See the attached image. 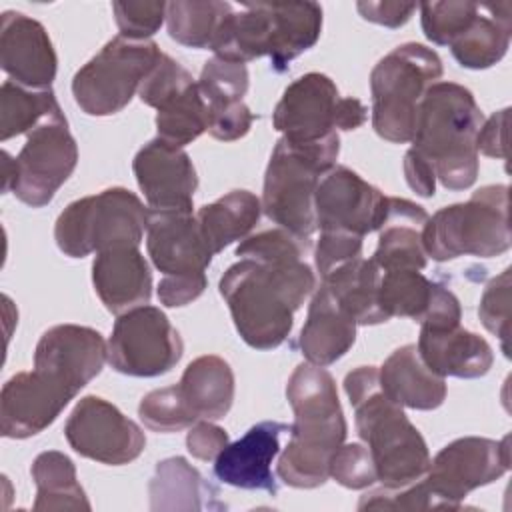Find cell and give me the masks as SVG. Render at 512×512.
Segmentation results:
<instances>
[{"label": "cell", "instance_id": "cell-1", "mask_svg": "<svg viewBox=\"0 0 512 512\" xmlns=\"http://www.w3.org/2000/svg\"><path fill=\"white\" fill-rule=\"evenodd\" d=\"M218 290L240 338L250 348L272 350L290 336L294 312L316 290V276L304 260L240 258L224 272Z\"/></svg>", "mask_w": 512, "mask_h": 512}, {"label": "cell", "instance_id": "cell-2", "mask_svg": "<svg viewBox=\"0 0 512 512\" xmlns=\"http://www.w3.org/2000/svg\"><path fill=\"white\" fill-rule=\"evenodd\" d=\"M286 398L294 424L278 456V478L292 488H318L328 480L330 460L348 432L336 382L324 366L302 362L288 378Z\"/></svg>", "mask_w": 512, "mask_h": 512}, {"label": "cell", "instance_id": "cell-3", "mask_svg": "<svg viewBox=\"0 0 512 512\" xmlns=\"http://www.w3.org/2000/svg\"><path fill=\"white\" fill-rule=\"evenodd\" d=\"M344 392L354 408L358 436L374 458L378 482L386 488H402L420 480L430 466L426 440L402 406L384 394L378 368L358 366L348 372Z\"/></svg>", "mask_w": 512, "mask_h": 512}, {"label": "cell", "instance_id": "cell-4", "mask_svg": "<svg viewBox=\"0 0 512 512\" xmlns=\"http://www.w3.org/2000/svg\"><path fill=\"white\" fill-rule=\"evenodd\" d=\"M484 114L474 94L456 82H434L418 108L412 152L448 190H466L478 178L476 136Z\"/></svg>", "mask_w": 512, "mask_h": 512}, {"label": "cell", "instance_id": "cell-5", "mask_svg": "<svg viewBox=\"0 0 512 512\" xmlns=\"http://www.w3.org/2000/svg\"><path fill=\"white\" fill-rule=\"evenodd\" d=\"M338 154V132L308 144H294L280 138L264 174L262 212L280 228L310 238L318 230L314 212L316 186L336 166Z\"/></svg>", "mask_w": 512, "mask_h": 512}, {"label": "cell", "instance_id": "cell-6", "mask_svg": "<svg viewBox=\"0 0 512 512\" xmlns=\"http://www.w3.org/2000/svg\"><path fill=\"white\" fill-rule=\"evenodd\" d=\"M442 72L440 56L418 42L400 44L380 58L370 72L374 132L392 144L410 142L420 102Z\"/></svg>", "mask_w": 512, "mask_h": 512}, {"label": "cell", "instance_id": "cell-7", "mask_svg": "<svg viewBox=\"0 0 512 512\" xmlns=\"http://www.w3.org/2000/svg\"><path fill=\"white\" fill-rule=\"evenodd\" d=\"M510 244L506 184L482 186L466 202L440 208L422 230L424 252L436 262L458 256L492 258Z\"/></svg>", "mask_w": 512, "mask_h": 512}, {"label": "cell", "instance_id": "cell-8", "mask_svg": "<svg viewBox=\"0 0 512 512\" xmlns=\"http://www.w3.org/2000/svg\"><path fill=\"white\" fill-rule=\"evenodd\" d=\"M146 220L148 210L140 198L114 186L70 202L56 218L54 240L70 258H84L114 246H140Z\"/></svg>", "mask_w": 512, "mask_h": 512}, {"label": "cell", "instance_id": "cell-9", "mask_svg": "<svg viewBox=\"0 0 512 512\" xmlns=\"http://www.w3.org/2000/svg\"><path fill=\"white\" fill-rule=\"evenodd\" d=\"M164 52L152 40L116 36L72 78V96L88 116L122 112Z\"/></svg>", "mask_w": 512, "mask_h": 512}, {"label": "cell", "instance_id": "cell-10", "mask_svg": "<svg viewBox=\"0 0 512 512\" xmlns=\"http://www.w3.org/2000/svg\"><path fill=\"white\" fill-rule=\"evenodd\" d=\"M26 136L16 158L2 152V190L32 208H42L72 176L78 164V144L64 112L46 118Z\"/></svg>", "mask_w": 512, "mask_h": 512}, {"label": "cell", "instance_id": "cell-11", "mask_svg": "<svg viewBox=\"0 0 512 512\" xmlns=\"http://www.w3.org/2000/svg\"><path fill=\"white\" fill-rule=\"evenodd\" d=\"M368 118L366 106L340 96L336 84L320 72H308L286 86L272 112V126L294 144L318 142L338 130H356Z\"/></svg>", "mask_w": 512, "mask_h": 512}, {"label": "cell", "instance_id": "cell-12", "mask_svg": "<svg viewBox=\"0 0 512 512\" xmlns=\"http://www.w3.org/2000/svg\"><path fill=\"white\" fill-rule=\"evenodd\" d=\"M184 354L180 332L158 306L120 314L108 340V364L126 376L154 378L170 372Z\"/></svg>", "mask_w": 512, "mask_h": 512}, {"label": "cell", "instance_id": "cell-13", "mask_svg": "<svg viewBox=\"0 0 512 512\" xmlns=\"http://www.w3.org/2000/svg\"><path fill=\"white\" fill-rule=\"evenodd\" d=\"M508 442V436L502 440L456 438L430 458L422 480L446 510H460V502L472 490L492 484L510 470Z\"/></svg>", "mask_w": 512, "mask_h": 512}, {"label": "cell", "instance_id": "cell-14", "mask_svg": "<svg viewBox=\"0 0 512 512\" xmlns=\"http://www.w3.org/2000/svg\"><path fill=\"white\" fill-rule=\"evenodd\" d=\"M64 436L76 454L108 466L130 464L146 446L142 428L94 394L78 400L64 424Z\"/></svg>", "mask_w": 512, "mask_h": 512}, {"label": "cell", "instance_id": "cell-15", "mask_svg": "<svg viewBox=\"0 0 512 512\" xmlns=\"http://www.w3.org/2000/svg\"><path fill=\"white\" fill-rule=\"evenodd\" d=\"M80 390L44 368L18 372L0 392V432L24 440L44 432Z\"/></svg>", "mask_w": 512, "mask_h": 512}, {"label": "cell", "instance_id": "cell-16", "mask_svg": "<svg viewBox=\"0 0 512 512\" xmlns=\"http://www.w3.org/2000/svg\"><path fill=\"white\" fill-rule=\"evenodd\" d=\"M386 200L376 186L346 166H332L318 182L314 194L316 228L340 230L358 236L378 232Z\"/></svg>", "mask_w": 512, "mask_h": 512}, {"label": "cell", "instance_id": "cell-17", "mask_svg": "<svg viewBox=\"0 0 512 512\" xmlns=\"http://www.w3.org/2000/svg\"><path fill=\"white\" fill-rule=\"evenodd\" d=\"M132 170L150 210L192 212L198 176L182 148L154 138L136 152Z\"/></svg>", "mask_w": 512, "mask_h": 512}, {"label": "cell", "instance_id": "cell-18", "mask_svg": "<svg viewBox=\"0 0 512 512\" xmlns=\"http://www.w3.org/2000/svg\"><path fill=\"white\" fill-rule=\"evenodd\" d=\"M146 250L162 276H200L214 256L196 216L178 210H148Z\"/></svg>", "mask_w": 512, "mask_h": 512}, {"label": "cell", "instance_id": "cell-19", "mask_svg": "<svg viewBox=\"0 0 512 512\" xmlns=\"http://www.w3.org/2000/svg\"><path fill=\"white\" fill-rule=\"evenodd\" d=\"M0 66L16 84L34 90L52 88L58 58L46 28L22 12H4L0 20Z\"/></svg>", "mask_w": 512, "mask_h": 512}, {"label": "cell", "instance_id": "cell-20", "mask_svg": "<svg viewBox=\"0 0 512 512\" xmlns=\"http://www.w3.org/2000/svg\"><path fill=\"white\" fill-rule=\"evenodd\" d=\"M290 432V424L264 420L254 424L242 438L228 446L214 460V476L234 488L278 492L272 462L280 452V436Z\"/></svg>", "mask_w": 512, "mask_h": 512}, {"label": "cell", "instance_id": "cell-21", "mask_svg": "<svg viewBox=\"0 0 512 512\" xmlns=\"http://www.w3.org/2000/svg\"><path fill=\"white\" fill-rule=\"evenodd\" d=\"M108 360V344L90 326L58 324L48 328L34 350V366L50 370L82 390Z\"/></svg>", "mask_w": 512, "mask_h": 512}, {"label": "cell", "instance_id": "cell-22", "mask_svg": "<svg viewBox=\"0 0 512 512\" xmlns=\"http://www.w3.org/2000/svg\"><path fill=\"white\" fill-rule=\"evenodd\" d=\"M92 284L108 312L120 316L152 298V272L138 246H114L96 254Z\"/></svg>", "mask_w": 512, "mask_h": 512}, {"label": "cell", "instance_id": "cell-23", "mask_svg": "<svg viewBox=\"0 0 512 512\" xmlns=\"http://www.w3.org/2000/svg\"><path fill=\"white\" fill-rule=\"evenodd\" d=\"M416 348L422 362L442 378H480L494 364L492 346L460 324L420 326Z\"/></svg>", "mask_w": 512, "mask_h": 512}, {"label": "cell", "instance_id": "cell-24", "mask_svg": "<svg viewBox=\"0 0 512 512\" xmlns=\"http://www.w3.org/2000/svg\"><path fill=\"white\" fill-rule=\"evenodd\" d=\"M428 212L406 200L388 196L384 220L378 228V244L372 262L382 270H424L428 256L422 246V230Z\"/></svg>", "mask_w": 512, "mask_h": 512}, {"label": "cell", "instance_id": "cell-25", "mask_svg": "<svg viewBox=\"0 0 512 512\" xmlns=\"http://www.w3.org/2000/svg\"><path fill=\"white\" fill-rule=\"evenodd\" d=\"M354 318L336 302L332 292L320 282L316 286L306 322L298 336V346L306 362L330 366L340 360L356 340Z\"/></svg>", "mask_w": 512, "mask_h": 512}, {"label": "cell", "instance_id": "cell-26", "mask_svg": "<svg viewBox=\"0 0 512 512\" xmlns=\"http://www.w3.org/2000/svg\"><path fill=\"white\" fill-rule=\"evenodd\" d=\"M384 394L402 408L434 410L446 400V380L420 358L416 344L396 348L378 368Z\"/></svg>", "mask_w": 512, "mask_h": 512}, {"label": "cell", "instance_id": "cell-27", "mask_svg": "<svg viewBox=\"0 0 512 512\" xmlns=\"http://www.w3.org/2000/svg\"><path fill=\"white\" fill-rule=\"evenodd\" d=\"M512 4H478L468 26L448 44L452 56L462 68L486 70L498 64L510 46Z\"/></svg>", "mask_w": 512, "mask_h": 512}, {"label": "cell", "instance_id": "cell-28", "mask_svg": "<svg viewBox=\"0 0 512 512\" xmlns=\"http://www.w3.org/2000/svg\"><path fill=\"white\" fill-rule=\"evenodd\" d=\"M272 44V4H240L232 8L212 42L214 56L230 62L246 64L250 60L270 56Z\"/></svg>", "mask_w": 512, "mask_h": 512}, {"label": "cell", "instance_id": "cell-29", "mask_svg": "<svg viewBox=\"0 0 512 512\" xmlns=\"http://www.w3.org/2000/svg\"><path fill=\"white\" fill-rule=\"evenodd\" d=\"M152 510H212L224 508L212 484L182 456H172L156 464L148 484Z\"/></svg>", "mask_w": 512, "mask_h": 512}, {"label": "cell", "instance_id": "cell-30", "mask_svg": "<svg viewBox=\"0 0 512 512\" xmlns=\"http://www.w3.org/2000/svg\"><path fill=\"white\" fill-rule=\"evenodd\" d=\"M178 386L198 420H222L232 408L234 372L216 354H204L192 360L184 368Z\"/></svg>", "mask_w": 512, "mask_h": 512}, {"label": "cell", "instance_id": "cell-31", "mask_svg": "<svg viewBox=\"0 0 512 512\" xmlns=\"http://www.w3.org/2000/svg\"><path fill=\"white\" fill-rule=\"evenodd\" d=\"M382 270L368 258H354L320 282L332 292L336 302L354 318L360 326H374L388 322V316L380 308L378 288Z\"/></svg>", "mask_w": 512, "mask_h": 512}, {"label": "cell", "instance_id": "cell-32", "mask_svg": "<svg viewBox=\"0 0 512 512\" xmlns=\"http://www.w3.org/2000/svg\"><path fill=\"white\" fill-rule=\"evenodd\" d=\"M262 202L250 190H232L196 212V220L212 254L236 240H244L258 224Z\"/></svg>", "mask_w": 512, "mask_h": 512}, {"label": "cell", "instance_id": "cell-33", "mask_svg": "<svg viewBox=\"0 0 512 512\" xmlns=\"http://www.w3.org/2000/svg\"><path fill=\"white\" fill-rule=\"evenodd\" d=\"M322 32V6L316 2L272 4V44L270 62L276 72L302 52L310 50Z\"/></svg>", "mask_w": 512, "mask_h": 512}, {"label": "cell", "instance_id": "cell-34", "mask_svg": "<svg viewBox=\"0 0 512 512\" xmlns=\"http://www.w3.org/2000/svg\"><path fill=\"white\" fill-rule=\"evenodd\" d=\"M156 130L162 142L184 148L208 130V108L194 78L182 82L156 104Z\"/></svg>", "mask_w": 512, "mask_h": 512}, {"label": "cell", "instance_id": "cell-35", "mask_svg": "<svg viewBox=\"0 0 512 512\" xmlns=\"http://www.w3.org/2000/svg\"><path fill=\"white\" fill-rule=\"evenodd\" d=\"M30 474L36 484L34 510H90L86 492L76 478V466L66 454L58 450L38 454Z\"/></svg>", "mask_w": 512, "mask_h": 512}, {"label": "cell", "instance_id": "cell-36", "mask_svg": "<svg viewBox=\"0 0 512 512\" xmlns=\"http://www.w3.org/2000/svg\"><path fill=\"white\" fill-rule=\"evenodd\" d=\"M234 6L220 0H176L166 4L168 36L182 46L212 48L224 16Z\"/></svg>", "mask_w": 512, "mask_h": 512}, {"label": "cell", "instance_id": "cell-37", "mask_svg": "<svg viewBox=\"0 0 512 512\" xmlns=\"http://www.w3.org/2000/svg\"><path fill=\"white\" fill-rule=\"evenodd\" d=\"M62 112L54 90H34L12 80L0 88V140L28 134L46 118Z\"/></svg>", "mask_w": 512, "mask_h": 512}, {"label": "cell", "instance_id": "cell-38", "mask_svg": "<svg viewBox=\"0 0 512 512\" xmlns=\"http://www.w3.org/2000/svg\"><path fill=\"white\" fill-rule=\"evenodd\" d=\"M434 284L420 270H388L380 276L378 302L388 320L392 316L422 322L428 312Z\"/></svg>", "mask_w": 512, "mask_h": 512}, {"label": "cell", "instance_id": "cell-39", "mask_svg": "<svg viewBox=\"0 0 512 512\" xmlns=\"http://www.w3.org/2000/svg\"><path fill=\"white\" fill-rule=\"evenodd\" d=\"M138 416L146 428L162 434L180 432L198 422L178 384L148 392L138 404Z\"/></svg>", "mask_w": 512, "mask_h": 512}, {"label": "cell", "instance_id": "cell-40", "mask_svg": "<svg viewBox=\"0 0 512 512\" xmlns=\"http://www.w3.org/2000/svg\"><path fill=\"white\" fill-rule=\"evenodd\" d=\"M250 76L246 64L222 60L218 56L206 60L202 66L198 88L206 102V108H220L242 102L248 92Z\"/></svg>", "mask_w": 512, "mask_h": 512}, {"label": "cell", "instance_id": "cell-41", "mask_svg": "<svg viewBox=\"0 0 512 512\" xmlns=\"http://www.w3.org/2000/svg\"><path fill=\"white\" fill-rule=\"evenodd\" d=\"M420 24L424 36L436 46H448L474 18L478 2L446 0V2H422Z\"/></svg>", "mask_w": 512, "mask_h": 512}, {"label": "cell", "instance_id": "cell-42", "mask_svg": "<svg viewBox=\"0 0 512 512\" xmlns=\"http://www.w3.org/2000/svg\"><path fill=\"white\" fill-rule=\"evenodd\" d=\"M308 250L310 238L296 236L284 228H272L244 238L236 246V256L258 262H296L304 260Z\"/></svg>", "mask_w": 512, "mask_h": 512}, {"label": "cell", "instance_id": "cell-43", "mask_svg": "<svg viewBox=\"0 0 512 512\" xmlns=\"http://www.w3.org/2000/svg\"><path fill=\"white\" fill-rule=\"evenodd\" d=\"M358 510H446V506L430 492L424 480H416L402 488L380 486L360 496Z\"/></svg>", "mask_w": 512, "mask_h": 512}, {"label": "cell", "instance_id": "cell-44", "mask_svg": "<svg viewBox=\"0 0 512 512\" xmlns=\"http://www.w3.org/2000/svg\"><path fill=\"white\" fill-rule=\"evenodd\" d=\"M330 476L344 488L364 490L378 482L374 458L366 444H342L330 460Z\"/></svg>", "mask_w": 512, "mask_h": 512}, {"label": "cell", "instance_id": "cell-45", "mask_svg": "<svg viewBox=\"0 0 512 512\" xmlns=\"http://www.w3.org/2000/svg\"><path fill=\"white\" fill-rule=\"evenodd\" d=\"M478 316L484 328L502 340V348L506 354L510 328V268H504L496 278L486 284L480 298Z\"/></svg>", "mask_w": 512, "mask_h": 512}, {"label": "cell", "instance_id": "cell-46", "mask_svg": "<svg viewBox=\"0 0 512 512\" xmlns=\"http://www.w3.org/2000/svg\"><path fill=\"white\" fill-rule=\"evenodd\" d=\"M168 2H112V12L120 36L130 40H148L166 18Z\"/></svg>", "mask_w": 512, "mask_h": 512}, {"label": "cell", "instance_id": "cell-47", "mask_svg": "<svg viewBox=\"0 0 512 512\" xmlns=\"http://www.w3.org/2000/svg\"><path fill=\"white\" fill-rule=\"evenodd\" d=\"M362 238L358 234L340 232V230H324L316 244L314 266L320 274V280L330 272L340 268L342 264L362 256Z\"/></svg>", "mask_w": 512, "mask_h": 512}, {"label": "cell", "instance_id": "cell-48", "mask_svg": "<svg viewBox=\"0 0 512 512\" xmlns=\"http://www.w3.org/2000/svg\"><path fill=\"white\" fill-rule=\"evenodd\" d=\"M254 118L256 116L250 112L244 100L220 108H208V132L216 140L234 142L250 132Z\"/></svg>", "mask_w": 512, "mask_h": 512}, {"label": "cell", "instance_id": "cell-49", "mask_svg": "<svg viewBox=\"0 0 512 512\" xmlns=\"http://www.w3.org/2000/svg\"><path fill=\"white\" fill-rule=\"evenodd\" d=\"M228 446V434L212 420H198L186 434V448L198 460H216V456Z\"/></svg>", "mask_w": 512, "mask_h": 512}, {"label": "cell", "instance_id": "cell-50", "mask_svg": "<svg viewBox=\"0 0 512 512\" xmlns=\"http://www.w3.org/2000/svg\"><path fill=\"white\" fill-rule=\"evenodd\" d=\"M208 286L206 274L200 276H162L156 294L160 304L168 308H180L194 302Z\"/></svg>", "mask_w": 512, "mask_h": 512}, {"label": "cell", "instance_id": "cell-51", "mask_svg": "<svg viewBox=\"0 0 512 512\" xmlns=\"http://www.w3.org/2000/svg\"><path fill=\"white\" fill-rule=\"evenodd\" d=\"M508 108L494 112L482 122L476 136V150L488 158H506V136H508Z\"/></svg>", "mask_w": 512, "mask_h": 512}, {"label": "cell", "instance_id": "cell-52", "mask_svg": "<svg viewBox=\"0 0 512 512\" xmlns=\"http://www.w3.org/2000/svg\"><path fill=\"white\" fill-rule=\"evenodd\" d=\"M416 4H404V2H358L356 10L360 16L368 22L386 26V28H400L404 26L412 14L416 12Z\"/></svg>", "mask_w": 512, "mask_h": 512}, {"label": "cell", "instance_id": "cell-53", "mask_svg": "<svg viewBox=\"0 0 512 512\" xmlns=\"http://www.w3.org/2000/svg\"><path fill=\"white\" fill-rule=\"evenodd\" d=\"M404 176L408 186L422 198H430L436 192V176L434 170L412 150L404 156Z\"/></svg>", "mask_w": 512, "mask_h": 512}]
</instances>
